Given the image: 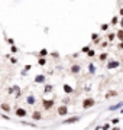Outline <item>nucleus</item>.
Masks as SVG:
<instances>
[{"mask_svg":"<svg viewBox=\"0 0 123 130\" xmlns=\"http://www.w3.org/2000/svg\"><path fill=\"white\" fill-rule=\"evenodd\" d=\"M94 106H96V100H94V98H86V100H83V108H84V110L91 108Z\"/></svg>","mask_w":123,"mask_h":130,"instance_id":"f257e3e1","label":"nucleus"},{"mask_svg":"<svg viewBox=\"0 0 123 130\" xmlns=\"http://www.w3.org/2000/svg\"><path fill=\"white\" fill-rule=\"evenodd\" d=\"M54 106H55V101H54V100H42V107H44V110H51Z\"/></svg>","mask_w":123,"mask_h":130,"instance_id":"f03ea898","label":"nucleus"},{"mask_svg":"<svg viewBox=\"0 0 123 130\" xmlns=\"http://www.w3.org/2000/svg\"><path fill=\"white\" fill-rule=\"evenodd\" d=\"M80 116H73V117H70V119H65L64 121H62V124H73V123H77L80 121Z\"/></svg>","mask_w":123,"mask_h":130,"instance_id":"7ed1b4c3","label":"nucleus"},{"mask_svg":"<svg viewBox=\"0 0 123 130\" xmlns=\"http://www.w3.org/2000/svg\"><path fill=\"white\" fill-rule=\"evenodd\" d=\"M15 114L17 116V117H22V119H23V117H26V116H28V111H26L25 108H20V107H19V108H16Z\"/></svg>","mask_w":123,"mask_h":130,"instance_id":"20e7f679","label":"nucleus"},{"mask_svg":"<svg viewBox=\"0 0 123 130\" xmlns=\"http://www.w3.org/2000/svg\"><path fill=\"white\" fill-rule=\"evenodd\" d=\"M58 114L60 116H65V114H68V107H67V104H62L58 107Z\"/></svg>","mask_w":123,"mask_h":130,"instance_id":"39448f33","label":"nucleus"},{"mask_svg":"<svg viewBox=\"0 0 123 130\" xmlns=\"http://www.w3.org/2000/svg\"><path fill=\"white\" fill-rule=\"evenodd\" d=\"M119 65H120V62H119V61H109L107 68H109V69H114V68H117Z\"/></svg>","mask_w":123,"mask_h":130,"instance_id":"423d86ee","label":"nucleus"},{"mask_svg":"<svg viewBox=\"0 0 123 130\" xmlns=\"http://www.w3.org/2000/svg\"><path fill=\"white\" fill-rule=\"evenodd\" d=\"M0 108H1L3 111H6V113H10V110H12V107H10V104H7V103H1V106H0Z\"/></svg>","mask_w":123,"mask_h":130,"instance_id":"0eeeda50","label":"nucleus"},{"mask_svg":"<svg viewBox=\"0 0 123 130\" xmlns=\"http://www.w3.org/2000/svg\"><path fill=\"white\" fill-rule=\"evenodd\" d=\"M32 119H33V120H36V121H38V120H41V119H42L41 111H39V110H35V111L32 113Z\"/></svg>","mask_w":123,"mask_h":130,"instance_id":"6e6552de","label":"nucleus"},{"mask_svg":"<svg viewBox=\"0 0 123 130\" xmlns=\"http://www.w3.org/2000/svg\"><path fill=\"white\" fill-rule=\"evenodd\" d=\"M45 81H46L45 75H36V77H35V82H38V84H44Z\"/></svg>","mask_w":123,"mask_h":130,"instance_id":"1a4fd4ad","label":"nucleus"},{"mask_svg":"<svg viewBox=\"0 0 123 130\" xmlns=\"http://www.w3.org/2000/svg\"><path fill=\"white\" fill-rule=\"evenodd\" d=\"M64 91H65L67 94H71V93H74V88H73L71 85H68V84H64Z\"/></svg>","mask_w":123,"mask_h":130,"instance_id":"9d476101","label":"nucleus"},{"mask_svg":"<svg viewBox=\"0 0 123 130\" xmlns=\"http://www.w3.org/2000/svg\"><path fill=\"white\" fill-rule=\"evenodd\" d=\"M116 38L119 39V42H123V28L120 29V31L116 32Z\"/></svg>","mask_w":123,"mask_h":130,"instance_id":"9b49d317","label":"nucleus"},{"mask_svg":"<svg viewBox=\"0 0 123 130\" xmlns=\"http://www.w3.org/2000/svg\"><path fill=\"white\" fill-rule=\"evenodd\" d=\"M35 101H36V100H35L33 96H28V97H26V103H28V104H31V106L35 104Z\"/></svg>","mask_w":123,"mask_h":130,"instance_id":"f8f14e48","label":"nucleus"},{"mask_svg":"<svg viewBox=\"0 0 123 130\" xmlns=\"http://www.w3.org/2000/svg\"><path fill=\"white\" fill-rule=\"evenodd\" d=\"M80 69H81V68H80V65H73V66H71V72H73V74H78V72H80Z\"/></svg>","mask_w":123,"mask_h":130,"instance_id":"ddd939ff","label":"nucleus"},{"mask_svg":"<svg viewBox=\"0 0 123 130\" xmlns=\"http://www.w3.org/2000/svg\"><path fill=\"white\" fill-rule=\"evenodd\" d=\"M107 58H109L107 52H103V54H100V55H98V59H100V61H106Z\"/></svg>","mask_w":123,"mask_h":130,"instance_id":"4468645a","label":"nucleus"},{"mask_svg":"<svg viewBox=\"0 0 123 130\" xmlns=\"http://www.w3.org/2000/svg\"><path fill=\"white\" fill-rule=\"evenodd\" d=\"M122 106H123V103H117V104H114V106H111L109 110L110 111H113V110H116V108H122Z\"/></svg>","mask_w":123,"mask_h":130,"instance_id":"2eb2a0df","label":"nucleus"},{"mask_svg":"<svg viewBox=\"0 0 123 130\" xmlns=\"http://www.w3.org/2000/svg\"><path fill=\"white\" fill-rule=\"evenodd\" d=\"M114 96H117V91H109V93H106V98L114 97Z\"/></svg>","mask_w":123,"mask_h":130,"instance_id":"dca6fc26","label":"nucleus"},{"mask_svg":"<svg viewBox=\"0 0 123 130\" xmlns=\"http://www.w3.org/2000/svg\"><path fill=\"white\" fill-rule=\"evenodd\" d=\"M88 71H90V74H94V72H96V66H94V64H88Z\"/></svg>","mask_w":123,"mask_h":130,"instance_id":"f3484780","label":"nucleus"},{"mask_svg":"<svg viewBox=\"0 0 123 130\" xmlns=\"http://www.w3.org/2000/svg\"><path fill=\"white\" fill-rule=\"evenodd\" d=\"M114 38H116V33H109V35H107V41H109V42H111Z\"/></svg>","mask_w":123,"mask_h":130,"instance_id":"a211bd4d","label":"nucleus"},{"mask_svg":"<svg viewBox=\"0 0 123 130\" xmlns=\"http://www.w3.org/2000/svg\"><path fill=\"white\" fill-rule=\"evenodd\" d=\"M46 55H48V51H46L45 48H44V49H41V51H39V56H46Z\"/></svg>","mask_w":123,"mask_h":130,"instance_id":"6ab92c4d","label":"nucleus"},{"mask_svg":"<svg viewBox=\"0 0 123 130\" xmlns=\"http://www.w3.org/2000/svg\"><path fill=\"white\" fill-rule=\"evenodd\" d=\"M38 64H39V65H45V64H46L45 56H39V61H38Z\"/></svg>","mask_w":123,"mask_h":130,"instance_id":"aec40b11","label":"nucleus"},{"mask_svg":"<svg viewBox=\"0 0 123 130\" xmlns=\"http://www.w3.org/2000/svg\"><path fill=\"white\" fill-rule=\"evenodd\" d=\"M119 23V17L117 16H114L113 19H111V22H110V25H117Z\"/></svg>","mask_w":123,"mask_h":130,"instance_id":"412c9836","label":"nucleus"},{"mask_svg":"<svg viewBox=\"0 0 123 130\" xmlns=\"http://www.w3.org/2000/svg\"><path fill=\"white\" fill-rule=\"evenodd\" d=\"M51 91H52V85H49V84L45 85V93H51Z\"/></svg>","mask_w":123,"mask_h":130,"instance_id":"4be33fe9","label":"nucleus"},{"mask_svg":"<svg viewBox=\"0 0 123 130\" xmlns=\"http://www.w3.org/2000/svg\"><path fill=\"white\" fill-rule=\"evenodd\" d=\"M87 55H88V56H90V58H93V56H96V52H94V51H93V49H90V51H88V52H87Z\"/></svg>","mask_w":123,"mask_h":130,"instance_id":"5701e85b","label":"nucleus"},{"mask_svg":"<svg viewBox=\"0 0 123 130\" xmlns=\"http://www.w3.org/2000/svg\"><path fill=\"white\" fill-rule=\"evenodd\" d=\"M88 51H90V46H88V45H87V46H83V49H81L83 54H86V52H88Z\"/></svg>","mask_w":123,"mask_h":130,"instance_id":"b1692460","label":"nucleus"},{"mask_svg":"<svg viewBox=\"0 0 123 130\" xmlns=\"http://www.w3.org/2000/svg\"><path fill=\"white\" fill-rule=\"evenodd\" d=\"M7 43H9V45H10V46H12V45H13V43H15V41H13V39H12V38H7Z\"/></svg>","mask_w":123,"mask_h":130,"instance_id":"393cba45","label":"nucleus"},{"mask_svg":"<svg viewBox=\"0 0 123 130\" xmlns=\"http://www.w3.org/2000/svg\"><path fill=\"white\" fill-rule=\"evenodd\" d=\"M107 29H109V25H107V23L101 25V31H107Z\"/></svg>","mask_w":123,"mask_h":130,"instance_id":"a878e982","label":"nucleus"},{"mask_svg":"<svg viewBox=\"0 0 123 130\" xmlns=\"http://www.w3.org/2000/svg\"><path fill=\"white\" fill-rule=\"evenodd\" d=\"M10 51H12V54H16V52H17V48H16L15 45H12V48H10Z\"/></svg>","mask_w":123,"mask_h":130,"instance_id":"bb28decb","label":"nucleus"},{"mask_svg":"<svg viewBox=\"0 0 123 130\" xmlns=\"http://www.w3.org/2000/svg\"><path fill=\"white\" fill-rule=\"evenodd\" d=\"M15 96H16V98H17V97H20V88H17V90L15 91Z\"/></svg>","mask_w":123,"mask_h":130,"instance_id":"cd10ccee","label":"nucleus"},{"mask_svg":"<svg viewBox=\"0 0 123 130\" xmlns=\"http://www.w3.org/2000/svg\"><path fill=\"white\" fill-rule=\"evenodd\" d=\"M1 117H3V119H6V120H10V117L7 116V113H6V114H1Z\"/></svg>","mask_w":123,"mask_h":130,"instance_id":"c85d7f7f","label":"nucleus"},{"mask_svg":"<svg viewBox=\"0 0 123 130\" xmlns=\"http://www.w3.org/2000/svg\"><path fill=\"white\" fill-rule=\"evenodd\" d=\"M64 103L68 104V103H70V98H64V100H62V104H64Z\"/></svg>","mask_w":123,"mask_h":130,"instance_id":"c756f323","label":"nucleus"},{"mask_svg":"<svg viewBox=\"0 0 123 130\" xmlns=\"http://www.w3.org/2000/svg\"><path fill=\"white\" fill-rule=\"evenodd\" d=\"M111 123H113V124H117V123H119V119H113Z\"/></svg>","mask_w":123,"mask_h":130,"instance_id":"7c9ffc66","label":"nucleus"},{"mask_svg":"<svg viewBox=\"0 0 123 130\" xmlns=\"http://www.w3.org/2000/svg\"><path fill=\"white\" fill-rule=\"evenodd\" d=\"M109 43L107 42H103V43H100V46H101V48H106V46H107Z\"/></svg>","mask_w":123,"mask_h":130,"instance_id":"2f4dec72","label":"nucleus"},{"mask_svg":"<svg viewBox=\"0 0 123 130\" xmlns=\"http://www.w3.org/2000/svg\"><path fill=\"white\" fill-rule=\"evenodd\" d=\"M117 49H123V42H120V43H117Z\"/></svg>","mask_w":123,"mask_h":130,"instance_id":"473e14b6","label":"nucleus"},{"mask_svg":"<svg viewBox=\"0 0 123 130\" xmlns=\"http://www.w3.org/2000/svg\"><path fill=\"white\" fill-rule=\"evenodd\" d=\"M10 62H12V64H16V62H17V59H16V58H10Z\"/></svg>","mask_w":123,"mask_h":130,"instance_id":"72a5a7b5","label":"nucleus"},{"mask_svg":"<svg viewBox=\"0 0 123 130\" xmlns=\"http://www.w3.org/2000/svg\"><path fill=\"white\" fill-rule=\"evenodd\" d=\"M52 56H54V58H60V55H58V52H54V54H52Z\"/></svg>","mask_w":123,"mask_h":130,"instance_id":"f704fd0d","label":"nucleus"},{"mask_svg":"<svg viewBox=\"0 0 123 130\" xmlns=\"http://www.w3.org/2000/svg\"><path fill=\"white\" fill-rule=\"evenodd\" d=\"M119 23H120V26H122V28H123V16H122V19L119 20Z\"/></svg>","mask_w":123,"mask_h":130,"instance_id":"c9c22d12","label":"nucleus"},{"mask_svg":"<svg viewBox=\"0 0 123 130\" xmlns=\"http://www.w3.org/2000/svg\"><path fill=\"white\" fill-rule=\"evenodd\" d=\"M119 13H120V16H123V9H120V12H119Z\"/></svg>","mask_w":123,"mask_h":130,"instance_id":"e433bc0d","label":"nucleus"},{"mask_svg":"<svg viewBox=\"0 0 123 130\" xmlns=\"http://www.w3.org/2000/svg\"><path fill=\"white\" fill-rule=\"evenodd\" d=\"M120 113H122V114H123V108H122V110H120Z\"/></svg>","mask_w":123,"mask_h":130,"instance_id":"4c0bfd02","label":"nucleus"}]
</instances>
